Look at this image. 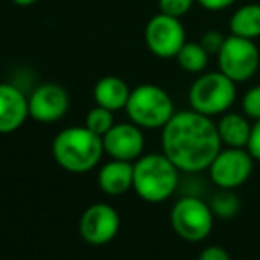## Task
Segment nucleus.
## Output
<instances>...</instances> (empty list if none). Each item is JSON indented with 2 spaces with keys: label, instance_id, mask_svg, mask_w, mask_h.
Listing matches in <instances>:
<instances>
[{
  "label": "nucleus",
  "instance_id": "nucleus-1",
  "mask_svg": "<svg viewBox=\"0 0 260 260\" xmlns=\"http://www.w3.org/2000/svg\"><path fill=\"white\" fill-rule=\"evenodd\" d=\"M161 131L163 154L186 174L207 170L223 149L216 122L195 110L175 112Z\"/></svg>",
  "mask_w": 260,
  "mask_h": 260
},
{
  "label": "nucleus",
  "instance_id": "nucleus-14",
  "mask_svg": "<svg viewBox=\"0 0 260 260\" xmlns=\"http://www.w3.org/2000/svg\"><path fill=\"white\" fill-rule=\"evenodd\" d=\"M133 161L112 159L100 170L98 182H100V188L106 195L119 197L133 188Z\"/></svg>",
  "mask_w": 260,
  "mask_h": 260
},
{
  "label": "nucleus",
  "instance_id": "nucleus-17",
  "mask_svg": "<svg viewBox=\"0 0 260 260\" xmlns=\"http://www.w3.org/2000/svg\"><path fill=\"white\" fill-rule=\"evenodd\" d=\"M230 34L255 41L260 38V4H244L230 16Z\"/></svg>",
  "mask_w": 260,
  "mask_h": 260
},
{
  "label": "nucleus",
  "instance_id": "nucleus-24",
  "mask_svg": "<svg viewBox=\"0 0 260 260\" xmlns=\"http://www.w3.org/2000/svg\"><path fill=\"white\" fill-rule=\"evenodd\" d=\"M246 149L250 151L255 161H260V120H255L253 126H251L250 142H248Z\"/></svg>",
  "mask_w": 260,
  "mask_h": 260
},
{
  "label": "nucleus",
  "instance_id": "nucleus-20",
  "mask_svg": "<svg viewBox=\"0 0 260 260\" xmlns=\"http://www.w3.org/2000/svg\"><path fill=\"white\" fill-rule=\"evenodd\" d=\"M113 124H115V120H113V112L108 108H103V106H100V105L87 113L85 126L89 127L92 133L100 135V137H105L113 127Z\"/></svg>",
  "mask_w": 260,
  "mask_h": 260
},
{
  "label": "nucleus",
  "instance_id": "nucleus-3",
  "mask_svg": "<svg viewBox=\"0 0 260 260\" xmlns=\"http://www.w3.org/2000/svg\"><path fill=\"white\" fill-rule=\"evenodd\" d=\"M133 167V189L145 202H165L177 189L181 170L163 152L140 156Z\"/></svg>",
  "mask_w": 260,
  "mask_h": 260
},
{
  "label": "nucleus",
  "instance_id": "nucleus-13",
  "mask_svg": "<svg viewBox=\"0 0 260 260\" xmlns=\"http://www.w3.org/2000/svg\"><path fill=\"white\" fill-rule=\"evenodd\" d=\"M30 117L28 100L25 94L11 83H0V135L20 129Z\"/></svg>",
  "mask_w": 260,
  "mask_h": 260
},
{
  "label": "nucleus",
  "instance_id": "nucleus-26",
  "mask_svg": "<svg viewBox=\"0 0 260 260\" xmlns=\"http://www.w3.org/2000/svg\"><path fill=\"white\" fill-rule=\"evenodd\" d=\"M236 2L237 0H197V4H200L207 11H223Z\"/></svg>",
  "mask_w": 260,
  "mask_h": 260
},
{
  "label": "nucleus",
  "instance_id": "nucleus-7",
  "mask_svg": "<svg viewBox=\"0 0 260 260\" xmlns=\"http://www.w3.org/2000/svg\"><path fill=\"white\" fill-rule=\"evenodd\" d=\"M218 57L219 71L236 83L253 78L260 66V52L251 39H244L230 34L225 39Z\"/></svg>",
  "mask_w": 260,
  "mask_h": 260
},
{
  "label": "nucleus",
  "instance_id": "nucleus-23",
  "mask_svg": "<svg viewBox=\"0 0 260 260\" xmlns=\"http://www.w3.org/2000/svg\"><path fill=\"white\" fill-rule=\"evenodd\" d=\"M225 36L218 30H207L206 34L200 38V45L206 48V52L209 55H218L219 50H221L223 43H225Z\"/></svg>",
  "mask_w": 260,
  "mask_h": 260
},
{
  "label": "nucleus",
  "instance_id": "nucleus-5",
  "mask_svg": "<svg viewBox=\"0 0 260 260\" xmlns=\"http://www.w3.org/2000/svg\"><path fill=\"white\" fill-rule=\"evenodd\" d=\"M237 96L236 82L221 71L204 73L189 87V105L191 110L207 117L223 115L229 112Z\"/></svg>",
  "mask_w": 260,
  "mask_h": 260
},
{
  "label": "nucleus",
  "instance_id": "nucleus-11",
  "mask_svg": "<svg viewBox=\"0 0 260 260\" xmlns=\"http://www.w3.org/2000/svg\"><path fill=\"white\" fill-rule=\"evenodd\" d=\"M69 110V96L58 83H43L28 98V112L34 120L55 122L60 120Z\"/></svg>",
  "mask_w": 260,
  "mask_h": 260
},
{
  "label": "nucleus",
  "instance_id": "nucleus-21",
  "mask_svg": "<svg viewBox=\"0 0 260 260\" xmlns=\"http://www.w3.org/2000/svg\"><path fill=\"white\" fill-rule=\"evenodd\" d=\"M195 4L197 0H157L159 13L174 18H182L184 14H188Z\"/></svg>",
  "mask_w": 260,
  "mask_h": 260
},
{
  "label": "nucleus",
  "instance_id": "nucleus-15",
  "mask_svg": "<svg viewBox=\"0 0 260 260\" xmlns=\"http://www.w3.org/2000/svg\"><path fill=\"white\" fill-rule=\"evenodd\" d=\"M216 126H218L219 138H221V144L225 147L246 149L248 142H250L251 126H253V124H250V119L246 115L225 112L221 119L216 122Z\"/></svg>",
  "mask_w": 260,
  "mask_h": 260
},
{
  "label": "nucleus",
  "instance_id": "nucleus-8",
  "mask_svg": "<svg viewBox=\"0 0 260 260\" xmlns=\"http://www.w3.org/2000/svg\"><path fill=\"white\" fill-rule=\"evenodd\" d=\"M253 161V156L248 149L225 147L218 152L207 168L209 177L219 189H236L250 179Z\"/></svg>",
  "mask_w": 260,
  "mask_h": 260
},
{
  "label": "nucleus",
  "instance_id": "nucleus-19",
  "mask_svg": "<svg viewBox=\"0 0 260 260\" xmlns=\"http://www.w3.org/2000/svg\"><path fill=\"white\" fill-rule=\"evenodd\" d=\"M209 206H211L214 216L223 218V219H229V218H234V216L239 212L241 202H239V199H237L236 193H234V189H219V191L211 199Z\"/></svg>",
  "mask_w": 260,
  "mask_h": 260
},
{
  "label": "nucleus",
  "instance_id": "nucleus-9",
  "mask_svg": "<svg viewBox=\"0 0 260 260\" xmlns=\"http://www.w3.org/2000/svg\"><path fill=\"white\" fill-rule=\"evenodd\" d=\"M186 43V32L181 23V18L156 14L149 20L145 27V45L159 58L177 57L179 50Z\"/></svg>",
  "mask_w": 260,
  "mask_h": 260
},
{
  "label": "nucleus",
  "instance_id": "nucleus-16",
  "mask_svg": "<svg viewBox=\"0 0 260 260\" xmlns=\"http://www.w3.org/2000/svg\"><path fill=\"white\" fill-rule=\"evenodd\" d=\"M131 89L127 83L119 76H105L94 87V100L96 105L108 108L112 112L126 108L127 100H129Z\"/></svg>",
  "mask_w": 260,
  "mask_h": 260
},
{
  "label": "nucleus",
  "instance_id": "nucleus-2",
  "mask_svg": "<svg viewBox=\"0 0 260 260\" xmlns=\"http://www.w3.org/2000/svg\"><path fill=\"white\" fill-rule=\"evenodd\" d=\"M52 152L64 170L85 174L92 170L103 156V137L92 133L87 126L68 127L55 137Z\"/></svg>",
  "mask_w": 260,
  "mask_h": 260
},
{
  "label": "nucleus",
  "instance_id": "nucleus-12",
  "mask_svg": "<svg viewBox=\"0 0 260 260\" xmlns=\"http://www.w3.org/2000/svg\"><path fill=\"white\" fill-rule=\"evenodd\" d=\"M105 152L113 159L137 161L145 147L142 127L135 122L113 124V127L103 137Z\"/></svg>",
  "mask_w": 260,
  "mask_h": 260
},
{
  "label": "nucleus",
  "instance_id": "nucleus-22",
  "mask_svg": "<svg viewBox=\"0 0 260 260\" xmlns=\"http://www.w3.org/2000/svg\"><path fill=\"white\" fill-rule=\"evenodd\" d=\"M243 112L248 119L260 120V85H255L244 94Z\"/></svg>",
  "mask_w": 260,
  "mask_h": 260
},
{
  "label": "nucleus",
  "instance_id": "nucleus-18",
  "mask_svg": "<svg viewBox=\"0 0 260 260\" xmlns=\"http://www.w3.org/2000/svg\"><path fill=\"white\" fill-rule=\"evenodd\" d=\"M209 57H211V55H209L206 52V48L200 45V41L199 43L186 41L184 46L179 50V53L175 58H177L181 69H184V71L202 73L209 64Z\"/></svg>",
  "mask_w": 260,
  "mask_h": 260
},
{
  "label": "nucleus",
  "instance_id": "nucleus-6",
  "mask_svg": "<svg viewBox=\"0 0 260 260\" xmlns=\"http://www.w3.org/2000/svg\"><path fill=\"white\" fill-rule=\"evenodd\" d=\"M214 218L211 206L193 195L179 199L170 212L174 232L188 243H200L207 239L214 229Z\"/></svg>",
  "mask_w": 260,
  "mask_h": 260
},
{
  "label": "nucleus",
  "instance_id": "nucleus-27",
  "mask_svg": "<svg viewBox=\"0 0 260 260\" xmlns=\"http://www.w3.org/2000/svg\"><path fill=\"white\" fill-rule=\"evenodd\" d=\"M16 6H21V7H28V6H34L38 0H13Z\"/></svg>",
  "mask_w": 260,
  "mask_h": 260
},
{
  "label": "nucleus",
  "instance_id": "nucleus-25",
  "mask_svg": "<svg viewBox=\"0 0 260 260\" xmlns=\"http://www.w3.org/2000/svg\"><path fill=\"white\" fill-rule=\"evenodd\" d=\"M199 260H232L223 246H207L200 251Z\"/></svg>",
  "mask_w": 260,
  "mask_h": 260
},
{
  "label": "nucleus",
  "instance_id": "nucleus-10",
  "mask_svg": "<svg viewBox=\"0 0 260 260\" xmlns=\"http://www.w3.org/2000/svg\"><path fill=\"white\" fill-rule=\"evenodd\" d=\"M120 229L119 212L108 204H94L87 207L80 218V234L89 244H106Z\"/></svg>",
  "mask_w": 260,
  "mask_h": 260
},
{
  "label": "nucleus",
  "instance_id": "nucleus-4",
  "mask_svg": "<svg viewBox=\"0 0 260 260\" xmlns=\"http://www.w3.org/2000/svg\"><path fill=\"white\" fill-rule=\"evenodd\" d=\"M131 122L145 129H163L174 115V101L165 89L154 83H142L135 87L124 108Z\"/></svg>",
  "mask_w": 260,
  "mask_h": 260
}]
</instances>
